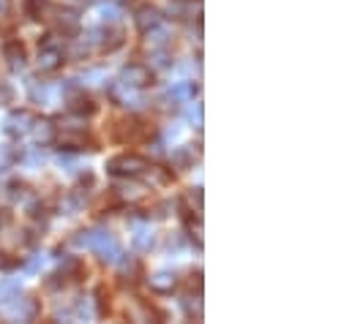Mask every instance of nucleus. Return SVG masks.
<instances>
[{
	"mask_svg": "<svg viewBox=\"0 0 352 324\" xmlns=\"http://www.w3.org/2000/svg\"><path fill=\"white\" fill-rule=\"evenodd\" d=\"M3 314H8L11 319H19V322H33V319L38 316V300L19 292V297H16Z\"/></svg>",
	"mask_w": 352,
	"mask_h": 324,
	"instance_id": "nucleus-6",
	"label": "nucleus"
},
{
	"mask_svg": "<svg viewBox=\"0 0 352 324\" xmlns=\"http://www.w3.org/2000/svg\"><path fill=\"white\" fill-rule=\"evenodd\" d=\"M11 11V0H0V16H6Z\"/></svg>",
	"mask_w": 352,
	"mask_h": 324,
	"instance_id": "nucleus-35",
	"label": "nucleus"
},
{
	"mask_svg": "<svg viewBox=\"0 0 352 324\" xmlns=\"http://www.w3.org/2000/svg\"><path fill=\"white\" fill-rule=\"evenodd\" d=\"M88 145V131H63V137H60V148H66V150H82Z\"/></svg>",
	"mask_w": 352,
	"mask_h": 324,
	"instance_id": "nucleus-18",
	"label": "nucleus"
},
{
	"mask_svg": "<svg viewBox=\"0 0 352 324\" xmlns=\"http://www.w3.org/2000/svg\"><path fill=\"white\" fill-rule=\"evenodd\" d=\"M96 314L98 316H107L109 314V294H107V289H98L96 292Z\"/></svg>",
	"mask_w": 352,
	"mask_h": 324,
	"instance_id": "nucleus-27",
	"label": "nucleus"
},
{
	"mask_svg": "<svg viewBox=\"0 0 352 324\" xmlns=\"http://www.w3.org/2000/svg\"><path fill=\"white\" fill-rule=\"evenodd\" d=\"M115 191V196H120V199H137V196H142V188H137V185H115L112 188Z\"/></svg>",
	"mask_w": 352,
	"mask_h": 324,
	"instance_id": "nucleus-26",
	"label": "nucleus"
},
{
	"mask_svg": "<svg viewBox=\"0 0 352 324\" xmlns=\"http://www.w3.org/2000/svg\"><path fill=\"white\" fill-rule=\"evenodd\" d=\"M66 104H69V112L82 115V117H90V115L96 112L93 98L85 95V90H80L77 84H69V87H66Z\"/></svg>",
	"mask_w": 352,
	"mask_h": 324,
	"instance_id": "nucleus-7",
	"label": "nucleus"
},
{
	"mask_svg": "<svg viewBox=\"0 0 352 324\" xmlns=\"http://www.w3.org/2000/svg\"><path fill=\"white\" fill-rule=\"evenodd\" d=\"M142 174H148V185H156V188H164L173 183V172L164 166H148Z\"/></svg>",
	"mask_w": 352,
	"mask_h": 324,
	"instance_id": "nucleus-19",
	"label": "nucleus"
},
{
	"mask_svg": "<svg viewBox=\"0 0 352 324\" xmlns=\"http://www.w3.org/2000/svg\"><path fill=\"white\" fill-rule=\"evenodd\" d=\"M33 115L28 112V109H16V112H11L8 117H6V123H3V128H6V134L8 137H25V134H30V126H33Z\"/></svg>",
	"mask_w": 352,
	"mask_h": 324,
	"instance_id": "nucleus-8",
	"label": "nucleus"
},
{
	"mask_svg": "<svg viewBox=\"0 0 352 324\" xmlns=\"http://www.w3.org/2000/svg\"><path fill=\"white\" fill-rule=\"evenodd\" d=\"M14 264H16V262H14V259H6V256H3V253H0V270H11V267H14Z\"/></svg>",
	"mask_w": 352,
	"mask_h": 324,
	"instance_id": "nucleus-34",
	"label": "nucleus"
},
{
	"mask_svg": "<svg viewBox=\"0 0 352 324\" xmlns=\"http://www.w3.org/2000/svg\"><path fill=\"white\" fill-rule=\"evenodd\" d=\"M30 134H33V139H36V145H52L55 139H58V126L52 123V120H47V117H36L33 120V126H30Z\"/></svg>",
	"mask_w": 352,
	"mask_h": 324,
	"instance_id": "nucleus-11",
	"label": "nucleus"
},
{
	"mask_svg": "<svg viewBox=\"0 0 352 324\" xmlns=\"http://www.w3.org/2000/svg\"><path fill=\"white\" fill-rule=\"evenodd\" d=\"M134 25L145 33V30H151V27L162 25V11H159L156 5H140V8H137V14H134Z\"/></svg>",
	"mask_w": 352,
	"mask_h": 324,
	"instance_id": "nucleus-13",
	"label": "nucleus"
},
{
	"mask_svg": "<svg viewBox=\"0 0 352 324\" xmlns=\"http://www.w3.org/2000/svg\"><path fill=\"white\" fill-rule=\"evenodd\" d=\"M151 55H153V66L156 69H173L175 66V60H173V55H170L167 47L164 49H151Z\"/></svg>",
	"mask_w": 352,
	"mask_h": 324,
	"instance_id": "nucleus-25",
	"label": "nucleus"
},
{
	"mask_svg": "<svg viewBox=\"0 0 352 324\" xmlns=\"http://www.w3.org/2000/svg\"><path fill=\"white\" fill-rule=\"evenodd\" d=\"M145 134H148V126L142 120H120L115 126V137L120 142H140Z\"/></svg>",
	"mask_w": 352,
	"mask_h": 324,
	"instance_id": "nucleus-9",
	"label": "nucleus"
},
{
	"mask_svg": "<svg viewBox=\"0 0 352 324\" xmlns=\"http://www.w3.org/2000/svg\"><path fill=\"white\" fill-rule=\"evenodd\" d=\"M109 93H112V98H115L120 106H129V109H137V106H145V104H148L142 95H134V87H126V84L112 87Z\"/></svg>",
	"mask_w": 352,
	"mask_h": 324,
	"instance_id": "nucleus-15",
	"label": "nucleus"
},
{
	"mask_svg": "<svg viewBox=\"0 0 352 324\" xmlns=\"http://www.w3.org/2000/svg\"><path fill=\"white\" fill-rule=\"evenodd\" d=\"M145 169H148V161L142 156H137V153H120V156L107 161V172L112 177H126V180L129 177H140Z\"/></svg>",
	"mask_w": 352,
	"mask_h": 324,
	"instance_id": "nucleus-2",
	"label": "nucleus"
},
{
	"mask_svg": "<svg viewBox=\"0 0 352 324\" xmlns=\"http://www.w3.org/2000/svg\"><path fill=\"white\" fill-rule=\"evenodd\" d=\"M47 19H52L55 30L60 36H69V38H74L80 33V27H82V16L74 8H58V5H52L50 14H47Z\"/></svg>",
	"mask_w": 352,
	"mask_h": 324,
	"instance_id": "nucleus-3",
	"label": "nucleus"
},
{
	"mask_svg": "<svg viewBox=\"0 0 352 324\" xmlns=\"http://www.w3.org/2000/svg\"><path fill=\"white\" fill-rule=\"evenodd\" d=\"M183 248V238L180 235H170L167 238V251H180Z\"/></svg>",
	"mask_w": 352,
	"mask_h": 324,
	"instance_id": "nucleus-32",
	"label": "nucleus"
},
{
	"mask_svg": "<svg viewBox=\"0 0 352 324\" xmlns=\"http://www.w3.org/2000/svg\"><path fill=\"white\" fill-rule=\"evenodd\" d=\"M118 3H126V0H118Z\"/></svg>",
	"mask_w": 352,
	"mask_h": 324,
	"instance_id": "nucleus-37",
	"label": "nucleus"
},
{
	"mask_svg": "<svg viewBox=\"0 0 352 324\" xmlns=\"http://www.w3.org/2000/svg\"><path fill=\"white\" fill-rule=\"evenodd\" d=\"M131 243H134L137 251H151L153 243H156V235H153V229H151V227H137V229H134Z\"/></svg>",
	"mask_w": 352,
	"mask_h": 324,
	"instance_id": "nucleus-20",
	"label": "nucleus"
},
{
	"mask_svg": "<svg viewBox=\"0 0 352 324\" xmlns=\"http://www.w3.org/2000/svg\"><path fill=\"white\" fill-rule=\"evenodd\" d=\"M101 19H104L107 25H115V22L120 19V8H118V5H104V8H101Z\"/></svg>",
	"mask_w": 352,
	"mask_h": 324,
	"instance_id": "nucleus-29",
	"label": "nucleus"
},
{
	"mask_svg": "<svg viewBox=\"0 0 352 324\" xmlns=\"http://www.w3.org/2000/svg\"><path fill=\"white\" fill-rule=\"evenodd\" d=\"M82 3H85V5H88V3H96V0H82Z\"/></svg>",
	"mask_w": 352,
	"mask_h": 324,
	"instance_id": "nucleus-36",
	"label": "nucleus"
},
{
	"mask_svg": "<svg viewBox=\"0 0 352 324\" xmlns=\"http://www.w3.org/2000/svg\"><path fill=\"white\" fill-rule=\"evenodd\" d=\"M199 145H183V148H177L175 153H173V163H175L177 169H191L194 161H199Z\"/></svg>",
	"mask_w": 352,
	"mask_h": 324,
	"instance_id": "nucleus-16",
	"label": "nucleus"
},
{
	"mask_svg": "<svg viewBox=\"0 0 352 324\" xmlns=\"http://www.w3.org/2000/svg\"><path fill=\"white\" fill-rule=\"evenodd\" d=\"M3 58L8 60V69H11V71H22L25 63H28V52H25V47H22L19 41H8V44L3 47Z\"/></svg>",
	"mask_w": 352,
	"mask_h": 324,
	"instance_id": "nucleus-14",
	"label": "nucleus"
},
{
	"mask_svg": "<svg viewBox=\"0 0 352 324\" xmlns=\"http://www.w3.org/2000/svg\"><path fill=\"white\" fill-rule=\"evenodd\" d=\"M183 311L188 314V319L202 322V294H199V292H197V294H186V300H183Z\"/></svg>",
	"mask_w": 352,
	"mask_h": 324,
	"instance_id": "nucleus-22",
	"label": "nucleus"
},
{
	"mask_svg": "<svg viewBox=\"0 0 352 324\" xmlns=\"http://www.w3.org/2000/svg\"><path fill=\"white\" fill-rule=\"evenodd\" d=\"M183 115H186V120L194 126V128H202L205 126V109H202V104L199 101H186V109H183Z\"/></svg>",
	"mask_w": 352,
	"mask_h": 324,
	"instance_id": "nucleus-21",
	"label": "nucleus"
},
{
	"mask_svg": "<svg viewBox=\"0 0 352 324\" xmlns=\"http://www.w3.org/2000/svg\"><path fill=\"white\" fill-rule=\"evenodd\" d=\"M72 243L77 248H88L93 251L104 264H118L123 256V248L115 240V235H109L107 229H88V232H77L72 238Z\"/></svg>",
	"mask_w": 352,
	"mask_h": 324,
	"instance_id": "nucleus-1",
	"label": "nucleus"
},
{
	"mask_svg": "<svg viewBox=\"0 0 352 324\" xmlns=\"http://www.w3.org/2000/svg\"><path fill=\"white\" fill-rule=\"evenodd\" d=\"M188 238L197 243V248H202V221L199 218H188Z\"/></svg>",
	"mask_w": 352,
	"mask_h": 324,
	"instance_id": "nucleus-28",
	"label": "nucleus"
},
{
	"mask_svg": "<svg viewBox=\"0 0 352 324\" xmlns=\"http://www.w3.org/2000/svg\"><path fill=\"white\" fill-rule=\"evenodd\" d=\"M120 84L134 87V90L151 87V84H153V71H151L145 63H129V66L120 71Z\"/></svg>",
	"mask_w": 352,
	"mask_h": 324,
	"instance_id": "nucleus-4",
	"label": "nucleus"
},
{
	"mask_svg": "<svg viewBox=\"0 0 352 324\" xmlns=\"http://www.w3.org/2000/svg\"><path fill=\"white\" fill-rule=\"evenodd\" d=\"M148 286L153 294H173L177 289V275L173 270H159L148 278Z\"/></svg>",
	"mask_w": 352,
	"mask_h": 324,
	"instance_id": "nucleus-10",
	"label": "nucleus"
},
{
	"mask_svg": "<svg viewBox=\"0 0 352 324\" xmlns=\"http://www.w3.org/2000/svg\"><path fill=\"white\" fill-rule=\"evenodd\" d=\"M197 84L194 82H175L167 93H164V101L167 104H186V101H191L194 95H197Z\"/></svg>",
	"mask_w": 352,
	"mask_h": 324,
	"instance_id": "nucleus-12",
	"label": "nucleus"
},
{
	"mask_svg": "<svg viewBox=\"0 0 352 324\" xmlns=\"http://www.w3.org/2000/svg\"><path fill=\"white\" fill-rule=\"evenodd\" d=\"M167 11H170V16H175V19H188L191 11H194V0H170Z\"/></svg>",
	"mask_w": 352,
	"mask_h": 324,
	"instance_id": "nucleus-23",
	"label": "nucleus"
},
{
	"mask_svg": "<svg viewBox=\"0 0 352 324\" xmlns=\"http://www.w3.org/2000/svg\"><path fill=\"white\" fill-rule=\"evenodd\" d=\"M14 101V87L8 82H0V106H8Z\"/></svg>",
	"mask_w": 352,
	"mask_h": 324,
	"instance_id": "nucleus-30",
	"label": "nucleus"
},
{
	"mask_svg": "<svg viewBox=\"0 0 352 324\" xmlns=\"http://www.w3.org/2000/svg\"><path fill=\"white\" fill-rule=\"evenodd\" d=\"M186 199H188L191 205H197V213H202V188H188Z\"/></svg>",
	"mask_w": 352,
	"mask_h": 324,
	"instance_id": "nucleus-31",
	"label": "nucleus"
},
{
	"mask_svg": "<svg viewBox=\"0 0 352 324\" xmlns=\"http://www.w3.org/2000/svg\"><path fill=\"white\" fill-rule=\"evenodd\" d=\"M36 63H38V71H41V74H52V71H58V69L63 66V49H60L58 44H52V41H44V44L38 47Z\"/></svg>",
	"mask_w": 352,
	"mask_h": 324,
	"instance_id": "nucleus-5",
	"label": "nucleus"
},
{
	"mask_svg": "<svg viewBox=\"0 0 352 324\" xmlns=\"http://www.w3.org/2000/svg\"><path fill=\"white\" fill-rule=\"evenodd\" d=\"M8 163H11V153H8L6 148H0V172L8 169Z\"/></svg>",
	"mask_w": 352,
	"mask_h": 324,
	"instance_id": "nucleus-33",
	"label": "nucleus"
},
{
	"mask_svg": "<svg viewBox=\"0 0 352 324\" xmlns=\"http://www.w3.org/2000/svg\"><path fill=\"white\" fill-rule=\"evenodd\" d=\"M170 38H173V33L167 27H162V25L145 30V47L148 49H164V47H170Z\"/></svg>",
	"mask_w": 352,
	"mask_h": 324,
	"instance_id": "nucleus-17",
	"label": "nucleus"
},
{
	"mask_svg": "<svg viewBox=\"0 0 352 324\" xmlns=\"http://www.w3.org/2000/svg\"><path fill=\"white\" fill-rule=\"evenodd\" d=\"M28 90H30V98H33L36 104H47V101H50V87H47L44 82L30 80V84H28Z\"/></svg>",
	"mask_w": 352,
	"mask_h": 324,
	"instance_id": "nucleus-24",
	"label": "nucleus"
}]
</instances>
